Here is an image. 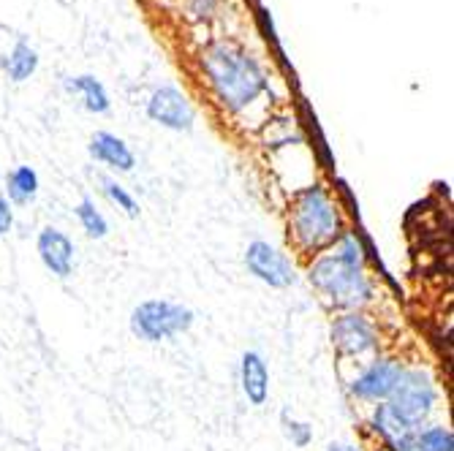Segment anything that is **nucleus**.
<instances>
[{
  "mask_svg": "<svg viewBox=\"0 0 454 451\" xmlns=\"http://www.w3.org/2000/svg\"><path fill=\"white\" fill-rule=\"evenodd\" d=\"M199 68L201 76L207 79L215 101L234 114L254 106L270 90L264 66L229 38H218L204 47L199 52Z\"/></svg>",
  "mask_w": 454,
  "mask_h": 451,
  "instance_id": "nucleus-1",
  "label": "nucleus"
},
{
  "mask_svg": "<svg viewBox=\"0 0 454 451\" xmlns=\"http://www.w3.org/2000/svg\"><path fill=\"white\" fill-rule=\"evenodd\" d=\"M310 283L335 307H359L370 302L373 289L364 275V253L351 231L340 234L338 253L321 256L310 267Z\"/></svg>",
  "mask_w": 454,
  "mask_h": 451,
  "instance_id": "nucleus-2",
  "label": "nucleus"
},
{
  "mask_svg": "<svg viewBox=\"0 0 454 451\" xmlns=\"http://www.w3.org/2000/svg\"><path fill=\"white\" fill-rule=\"evenodd\" d=\"M288 226H292L300 248L310 253L333 245L343 234L340 213L324 185H308L294 193L292 210H288Z\"/></svg>",
  "mask_w": 454,
  "mask_h": 451,
  "instance_id": "nucleus-3",
  "label": "nucleus"
},
{
  "mask_svg": "<svg viewBox=\"0 0 454 451\" xmlns=\"http://www.w3.org/2000/svg\"><path fill=\"white\" fill-rule=\"evenodd\" d=\"M193 310L172 299H145L131 313V332L145 343L172 340L193 326Z\"/></svg>",
  "mask_w": 454,
  "mask_h": 451,
  "instance_id": "nucleus-4",
  "label": "nucleus"
},
{
  "mask_svg": "<svg viewBox=\"0 0 454 451\" xmlns=\"http://www.w3.org/2000/svg\"><path fill=\"white\" fill-rule=\"evenodd\" d=\"M433 405H435V386L430 376L422 370H403L389 394L392 411L417 430L430 416Z\"/></svg>",
  "mask_w": 454,
  "mask_h": 451,
  "instance_id": "nucleus-5",
  "label": "nucleus"
},
{
  "mask_svg": "<svg viewBox=\"0 0 454 451\" xmlns=\"http://www.w3.org/2000/svg\"><path fill=\"white\" fill-rule=\"evenodd\" d=\"M245 267L256 280L270 285V289H288V285L297 283L292 259L264 239H254L245 248Z\"/></svg>",
  "mask_w": 454,
  "mask_h": 451,
  "instance_id": "nucleus-6",
  "label": "nucleus"
},
{
  "mask_svg": "<svg viewBox=\"0 0 454 451\" xmlns=\"http://www.w3.org/2000/svg\"><path fill=\"white\" fill-rule=\"evenodd\" d=\"M147 117L160 128L169 131H191L196 122V112L188 101V96L175 88V85H160L150 93L147 104H145Z\"/></svg>",
  "mask_w": 454,
  "mask_h": 451,
  "instance_id": "nucleus-7",
  "label": "nucleus"
},
{
  "mask_svg": "<svg viewBox=\"0 0 454 451\" xmlns=\"http://www.w3.org/2000/svg\"><path fill=\"white\" fill-rule=\"evenodd\" d=\"M333 346L343 356H362L367 351H373L379 346L373 323H370L359 313H346V315L335 318V323H333Z\"/></svg>",
  "mask_w": 454,
  "mask_h": 451,
  "instance_id": "nucleus-8",
  "label": "nucleus"
},
{
  "mask_svg": "<svg viewBox=\"0 0 454 451\" xmlns=\"http://www.w3.org/2000/svg\"><path fill=\"white\" fill-rule=\"evenodd\" d=\"M403 373V364L397 359H381L367 367L362 376L354 378L351 384V394L364 400V402H379V400H389L397 378Z\"/></svg>",
  "mask_w": 454,
  "mask_h": 451,
  "instance_id": "nucleus-9",
  "label": "nucleus"
},
{
  "mask_svg": "<svg viewBox=\"0 0 454 451\" xmlns=\"http://www.w3.org/2000/svg\"><path fill=\"white\" fill-rule=\"evenodd\" d=\"M35 251H38L41 264H44L52 275H58V277L71 275L76 248H74V242L66 231L55 229V226L41 229L35 237Z\"/></svg>",
  "mask_w": 454,
  "mask_h": 451,
  "instance_id": "nucleus-10",
  "label": "nucleus"
},
{
  "mask_svg": "<svg viewBox=\"0 0 454 451\" xmlns=\"http://www.w3.org/2000/svg\"><path fill=\"white\" fill-rule=\"evenodd\" d=\"M88 152L93 160L104 163V167H109L114 172H122V175L134 172V167H137V155L131 152V147L109 131H96L88 144Z\"/></svg>",
  "mask_w": 454,
  "mask_h": 451,
  "instance_id": "nucleus-11",
  "label": "nucleus"
},
{
  "mask_svg": "<svg viewBox=\"0 0 454 451\" xmlns=\"http://www.w3.org/2000/svg\"><path fill=\"white\" fill-rule=\"evenodd\" d=\"M239 384L247 402L262 408L270 400V370L259 351H245L239 359Z\"/></svg>",
  "mask_w": 454,
  "mask_h": 451,
  "instance_id": "nucleus-12",
  "label": "nucleus"
},
{
  "mask_svg": "<svg viewBox=\"0 0 454 451\" xmlns=\"http://www.w3.org/2000/svg\"><path fill=\"white\" fill-rule=\"evenodd\" d=\"M66 90L76 98H82V106H85L90 114H106L112 109L109 93L104 88V82L93 74H79V76H66Z\"/></svg>",
  "mask_w": 454,
  "mask_h": 451,
  "instance_id": "nucleus-13",
  "label": "nucleus"
},
{
  "mask_svg": "<svg viewBox=\"0 0 454 451\" xmlns=\"http://www.w3.org/2000/svg\"><path fill=\"white\" fill-rule=\"evenodd\" d=\"M373 430L395 448V451H403V448H408L411 446V440H414V427H411L408 422H403L392 408H389V402H384V405H379L376 408V414H373Z\"/></svg>",
  "mask_w": 454,
  "mask_h": 451,
  "instance_id": "nucleus-14",
  "label": "nucleus"
},
{
  "mask_svg": "<svg viewBox=\"0 0 454 451\" xmlns=\"http://www.w3.org/2000/svg\"><path fill=\"white\" fill-rule=\"evenodd\" d=\"M38 63H41V58L27 41H17V44L12 47V52L4 58V71L12 82L22 85V82H27L38 71Z\"/></svg>",
  "mask_w": 454,
  "mask_h": 451,
  "instance_id": "nucleus-15",
  "label": "nucleus"
},
{
  "mask_svg": "<svg viewBox=\"0 0 454 451\" xmlns=\"http://www.w3.org/2000/svg\"><path fill=\"white\" fill-rule=\"evenodd\" d=\"M6 191H9V204H30L38 196V175L30 167H14L6 175Z\"/></svg>",
  "mask_w": 454,
  "mask_h": 451,
  "instance_id": "nucleus-16",
  "label": "nucleus"
},
{
  "mask_svg": "<svg viewBox=\"0 0 454 451\" xmlns=\"http://www.w3.org/2000/svg\"><path fill=\"white\" fill-rule=\"evenodd\" d=\"M74 215L79 218L82 229H85V234L90 239H104L109 234V223L106 218L101 215V210L96 207V201L93 198H82L76 207H74Z\"/></svg>",
  "mask_w": 454,
  "mask_h": 451,
  "instance_id": "nucleus-17",
  "label": "nucleus"
},
{
  "mask_svg": "<svg viewBox=\"0 0 454 451\" xmlns=\"http://www.w3.org/2000/svg\"><path fill=\"white\" fill-rule=\"evenodd\" d=\"M411 446L417 451H454V435L449 427H427L422 432H414Z\"/></svg>",
  "mask_w": 454,
  "mask_h": 451,
  "instance_id": "nucleus-18",
  "label": "nucleus"
},
{
  "mask_svg": "<svg viewBox=\"0 0 454 451\" xmlns=\"http://www.w3.org/2000/svg\"><path fill=\"white\" fill-rule=\"evenodd\" d=\"M101 185H104V193H106V198L112 201V204H117V210H122L129 218H139V204H137V198L122 188L117 180H112V177H101Z\"/></svg>",
  "mask_w": 454,
  "mask_h": 451,
  "instance_id": "nucleus-19",
  "label": "nucleus"
},
{
  "mask_svg": "<svg viewBox=\"0 0 454 451\" xmlns=\"http://www.w3.org/2000/svg\"><path fill=\"white\" fill-rule=\"evenodd\" d=\"M280 424H283V432H286V438L292 440L297 448H305V446H310V440H313V427H310L308 422L288 419V411H283V414H280Z\"/></svg>",
  "mask_w": 454,
  "mask_h": 451,
  "instance_id": "nucleus-20",
  "label": "nucleus"
},
{
  "mask_svg": "<svg viewBox=\"0 0 454 451\" xmlns=\"http://www.w3.org/2000/svg\"><path fill=\"white\" fill-rule=\"evenodd\" d=\"M221 6V0H188V12L196 22H204L210 19Z\"/></svg>",
  "mask_w": 454,
  "mask_h": 451,
  "instance_id": "nucleus-21",
  "label": "nucleus"
},
{
  "mask_svg": "<svg viewBox=\"0 0 454 451\" xmlns=\"http://www.w3.org/2000/svg\"><path fill=\"white\" fill-rule=\"evenodd\" d=\"M14 226V210H12V204L9 198L0 193V237H6Z\"/></svg>",
  "mask_w": 454,
  "mask_h": 451,
  "instance_id": "nucleus-22",
  "label": "nucleus"
},
{
  "mask_svg": "<svg viewBox=\"0 0 454 451\" xmlns=\"http://www.w3.org/2000/svg\"><path fill=\"white\" fill-rule=\"evenodd\" d=\"M326 451H359L356 446H351V443H343V440H333L326 446Z\"/></svg>",
  "mask_w": 454,
  "mask_h": 451,
  "instance_id": "nucleus-23",
  "label": "nucleus"
},
{
  "mask_svg": "<svg viewBox=\"0 0 454 451\" xmlns=\"http://www.w3.org/2000/svg\"><path fill=\"white\" fill-rule=\"evenodd\" d=\"M403 451H417V448H414V446H408V448H403Z\"/></svg>",
  "mask_w": 454,
  "mask_h": 451,
  "instance_id": "nucleus-24",
  "label": "nucleus"
}]
</instances>
